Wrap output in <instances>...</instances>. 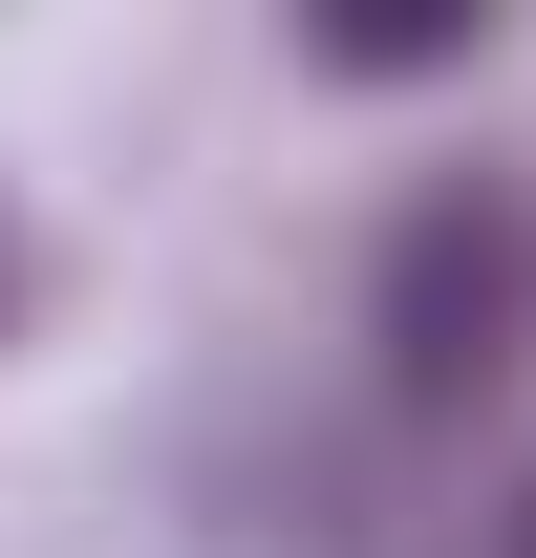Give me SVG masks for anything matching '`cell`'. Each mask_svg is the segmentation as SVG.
<instances>
[{
	"instance_id": "6da1fadb",
	"label": "cell",
	"mask_w": 536,
	"mask_h": 558,
	"mask_svg": "<svg viewBox=\"0 0 536 558\" xmlns=\"http://www.w3.org/2000/svg\"><path fill=\"white\" fill-rule=\"evenodd\" d=\"M365 344H387V409H494L536 365V172H429L365 258Z\"/></svg>"
},
{
	"instance_id": "277c9868",
	"label": "cell",
	"mask_w": 536,
	"mask_h": 558,
	"mask_svg": "<svg viewBox=\"0 0 536 558\" xmlns=\"http://www.w3.org/2000/svg\"><path fill=\"white\" fill-rule=\"evenodd\" d=\"M0 323H22V258H0Z\"/></svg>"
},
{
	"instance_id": "3957f363",
	"label": "cell",
	"mask_w": 536,
	"mask_h": 558,
	"mask_svg": "<svg viewBox=\"0 0 536 558\" xmlns=\"http://www.w3.org/2000/svg\"><path fill=\"white\" fill-rule=\"evenodd\" d=\"M494 558H536V473H515V515H494Z\"/></svg>"
},
{
	"instance_id": "7a4b0ae2",
	"label": "cell",
	"mask_w": 536,
	"mask_h": 558,
	"mask_svg": "<svg viewBox=\"0 0 536 558\" xmlns=\"http://www.w3.org/2000/svg\"><path fill=\"white\" fill-rule=\"evenodd\" d=\"M472 44H494L472 0H387V22H322V65H343V86H429V65H472Z\"/></svg>"
}]
</instances>
